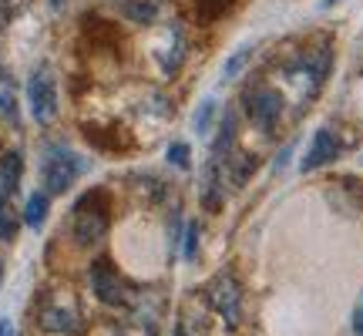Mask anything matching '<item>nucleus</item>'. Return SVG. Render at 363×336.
<instances>
[{
	"label": "nucleus",
	"instance_id": "obj_1",
	"mask_svg": "<svg viewBox=\"0 0 363 336\" xmlns=\"http://www.w3.org/2000/svg\"><path fill=\"white\" fill-rule=\"evenodd\" d=\"M330 65H333V51H330V44H323V47H310V51L296 54V57L283 67V78L289 81V84H296L299 98L306 101V98H310V94H316V91H320V84L326 81Z\"/></svg>",
	"mask_w": 363,
	"mask_h": 336
},
{
	"label": "nucleus",
	"instance_id": "obj_2",
	"mask_svg": "<svg viewBox=\"0 0 363 336\" xmlns=\"http://www.w3.org/2000/svg\"><path fill=\"white\" fill-rule=\"evenodd\" d=\"M108 225H111V206H108V195L104 192H88L78 198L74 206V239L78 246H94L108 235Z\"/></svg>",
	"mask_w": 363,
	"mask_h": 336
},
{
	"label": "nucleus",
	"instance_id": "obj_3",
	"mask_svg": "<svg viewBox=\"0 0 363 336\" xmlns=\"http://www.w3.org/2000/svg\"><path fill=\"white\" fill-rule=\"evenodd\" d=\"M242 104H246V115L252 118V125L262 128L269 135L276 125H279V118H283V94L276 88H269L266 81H252L246 91H242Z\"/></svg>",
	"mask_w": 363,
	"mask_h": 336
},
{
	"label": "nucleus",
	"instance_id": "obj_4",
	"mask_svg": "<svg viewBox=\"0 0 363 336\" xmlns=\"http://www.w3.org/2000/svg\"><path fill=\"white\" fill-rule=\"evenodd\" d=\"M206 299L208 306L225 320V326H239V320H242V286H239V279L233 272H219L208 283Z\"/></svg>",
	"mask_w": 363,
	"mask_h": 336
},
{
	"label": "nucleus",
	"instance_id": "obj_5",
	"mask_svg": "<svg viewBox=\"0 0 363 336\" xmlns=\"http://www.w3.org/2000/svg\"><path fill=\"white\" fill-rule=\"evenodd\" d=\"M84 172V162H81L74 152H51V155L44 158V165H40V179H44V192L48 195H61L67 192L78 175Z\"/></svg>",
	"mask_w": 363,
	"mask_h": 336
},
{
	"label": "nucleus",
	"instance_id": "obj_6",
	"mask_svg": "<svg viewBox=\"0 0 363 336\" xmlns=\"http://www.w3.org/2000/svg\"><path fill=\"white\" fill-rule=\"evenodd\" d=\"M27 101H30V115L38 125H51L57 115V84H54L51 71L40 67L27 81Z\"/></svg>",
	"mask_w": 363,
	"mask_h": 336
},
{
	"label": "nucleus",
	"instance_id": "obj_7",
	"mask_svg": "<svg viewBox=\"0 0 363 336\" xmlns=\"http://www.w3.org/2000/svg\"><path fill=\"white\" fill-rule=\"evenodd\" d=\"M88 279H91L94 296L101 299L104 306H125V303H128V286H125V279L118 276V269L108 259H94V262H91Z\"/></svg>",
	"mask_w": 363,
	"mask_h": 336
},
{
	"label": "nucleus",
	"instance_id": "obj_8",
	"mask_svg": "<svg viewBox=\"0 0 363 336\" xmlns=\"http://www.w3.org/2000/svg\"><path fill=\"white\" fill-rule=\"evenodd\" d=\"M38 323H40V330H48V333H65V336L81 333L78 310H74V306H65V303H44L38 313Z\"/></svg>",
	"mask_w": 363,
	"mask_h": 336
},
{
	"label": "nucleus",
	"instance_id": "obj_9",
	"mask_svg": "<svg viewBox=\"0 0 363 336\" xmlns=\"http://www.w3.org/2000/svg\"><path fill=\"white\" fill-rule=\"evenodd\" d=\"M155 57L165 74H175L185 61V34H182L179 24H169L162 30V40L155 44Z\"/></svg>",
	"mask_w": 363,
	"mask_h": 336
},
{
	"label": "nucleus",
	"instance_id": "obj_10",
	"mask_svg": "<svg viewBox=\"0 0 363 336\" xmlns=\"http://www.w3.org/2000/svg\"><path fill=\"white\" fill-rule=\"evenodd\" d=\"M340 152H343V145H340L337 135H333L330 128H320L316 135H313L306 158H303V172H313V168H320V165H330L333 158H340Z\"/></svg>",
	"mask_w": 363,
	"mask_h": 336
},
{
	"label": "nucleus",
	"instance_id": "obj_11",
	"mask_svg": "<svg viewBox=\"0 0 363 336\" xmlns=\"http://www.w3.org/2000/svg\"><path fill=\"white\" fill-rule=\"evenodd\" d=\"M21 175H24V158H21V152H7V155L0 158V206L11 202V195L17 192V185H21Z\"/></svg>",
	"mask_w": 363,
	"mask_h": 336
},
{
	"label": "nucleus",
	"instance_id": "obj_12",
	"mask_svg": "<svg viewBox=\"0 0 363 336\" xmlns=\"http://www.w3.org/2000/svg\"><path fill=\"white\" fill-rule=\"evenodd\" d=\"M121 11L131 24H152L158 17V0H125Z\"/></svg>",
	"mask_w": 363,
	"mask_h": 336
},
{
	"label": "nucleus",
	"instance_id": "obj_13",
	"mask_svg": "<svg viewBox=\"0 0 363 336\" xmlns=\"http://www.w3.org/2000/svg\"><path fill=\"white\" fill-rule=\"evenodd\" d=\"M48 208H51V195L34 192L30 198H27V206H24V222L30 225V229H40L44 219H48Z\"/></svg>",
	"mask_w": 363,
	"mask_h": 336
},
{
	"label": "nucleus",
	"instance_id": "obj_14",
	"mask_svg": "<svg viewBox=\"0 0 363 336\" xmlns=\"http://www.w3.org/2000/svg\"><path fill=\"white\" fill-rule=\"evenodd\" d=\"M212 118H216V101H212V98H208V101H202L199 104V111H195V131H199V135H206L208 128H212Z\"/></svg>",
	"mask_w": 363,
	"mask_h": 336
},
{
	"label": "nucleus",
	"instance_id": "obj_15",
	"mask_svg": "<svg viewBox=\"0 0 363 336\" xmlns=\"http://www.w3.org/2000/svg\"><path fill=\"white\" fill-rule=\"evenodd\" d=\"M30 0H0V27H7L17 17V13L24 11Z\"/></svg>",
	"mask_w": 363,
	"mask_h": 336
},
{
	"label": "nucleus",
	"instance_id": "obj_16",
	"mask_svg": "<svg viewBox=\"0 0 363 336\" xmlns=\"http://www.w3.org/2000/svg\"><path fill=\"white\" fill-rule=\"evenodd\" d=\"M192 152H189V145L185 142H175V145H169V165H175V168H189L192 165Z\"/></svg>",
	"mask_w": 363,
	"mask_h": 336
},
{
	"label": "nucleus",
	"instance_id": "obj_17",
	"mask_svg": "<svg viewBox=\"0 0 363 336\" xmlns=\"http://www.w3.org/2000/svg\"><path fill=\"white\" fill-rule=\"evenodd\" d=\"M195 252H199V222H189V229H185V242H182V256L195 259Z\"/></svg>",
	"mask_w": 363,
	"mask_h": 336
},
{
	"label": "nucleus",
	"instance_id": "obj_18",
	"mask_svg": "<svg viewBox=\"0 0 363 336\" xmlns=\"http://www.w3.org/2000/svg\"><path fill=\"white\" fill-rule=\"evenodd\" d=\"M249 54H252V51H249V47H239V54L225 61V67H222V78H235V74L242 71V65H246V61H249Z\"/></svg>",
	"mask_w": 363,
	"mask_h": 336
},
{
	"label": "nucleus",
	"instance_id": "obj_19",
	"mask_svg": "<svg viewBox=\"0 0 363 336\" xmlns=\"http://www.w3.org/2000/svg\"><path fill=\"white\" fill-rule=\"evenodd\" d=\"M13 233H17V219H13L11 206H0V239L7 242V239H13Z\"/></svg>",
	"mask_w": 363,
	"mask_h": 336
},
{
	"label": "nucleus",
	"instance_id": "obj_20",
	"mask_svg": "<svg viewBox=\"0 0 363 336\" xmlns=\"http://www.w3.org/2000/svg\"><path fill=\"white\" fill-rule=\"evenodd\" d=\"M229 7H233V0H202V11H206V17H222Z\"/></svg>",
	"mask_w": 363,
	"mask_h": 336
},
{
	"label": "nucleus",
	"instance_id": "obj_21",
	"mask_svg": "<svg viewBox=\"0 0 363 336\" xmlns=\"http://www.w3.org/2000/svg\"><path fill=\"white\" fill-rule=\"evenodd\" d=\"M0 115L17 121V108H13V94L11 91H0Z\"/></svg>",
	"mask_w": 363,
	"mask_h": 336
},
{
	"label": "nucleus",
	"instance_id": "obj_22",
	"mask_svg": "<svg viewBox=\"0 0 363 336\" xmlns=\"http://www.w3.org/2000/svg\"><path fill=\"white\" fill-rule=\"evenodd\" d=\"M353 330H357V336H363V296L357 303V310H353Z\"/></svg>",
	"mask_w": 363,
	"mask_h": 336
},
{
	"label": "nucleus",
	"instance_id": "obj_23",
	"mask_svg": "<svg viewBox=\"0 0 363 336\" xmlns=\"http://www.w3.org/2000/svg\"><path fill=\"white\" fill-rule=\"evenodd\" d=\"M13 330H11V323H7V320H4V323H0V336H11Z\"/></svg>",
	"mask_w": 363,
	"mask_h": 336
},
{
	"label": "nucleus",
	"instance_id": "obj_24",
	"mask_svg": "<svg viewBox=\"0 0 363 336\" xmlns=\"http://www.w3.org/2000/svg\"><path fill=\"white\" fill-rule=\"evenodd\" d=\"M333 4H340V0H320V7H323V11L326 7H333Z\"/></svg>",
	"mask_w": 363,
	"mask_h": 336
},
{
	"label": "nucleus",
	"instance_id": "obj_25",
	"mask_svg": "<svg viewBox=\"0 0 363 336\" xmlns=\"http://www.w3.org/2000/svg\"><path fill=\"white\" fill-rule=\"evenodd\" d=\"M51 7L54 11H61V7H65V0H51Z\"/></svg>",
	"mask_w": 363,
	"mask_h": 336
},
{
	"label": "nucleus",
	"instance_id": "obj_26",
	"mask_svg": "<svg viewBox=\"0 0 363 336\" xmlns=\"http://www.w3.org/2000/svg\"><path fill=\"white\" fill-rule=\"evenodd\" d=\"M172 336H185V330H182V326H175V333H172Z\"/></svg>",
	"mask_w": 363,
	"mask_h": 336
}]
</instances>
